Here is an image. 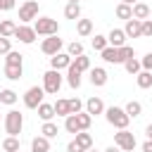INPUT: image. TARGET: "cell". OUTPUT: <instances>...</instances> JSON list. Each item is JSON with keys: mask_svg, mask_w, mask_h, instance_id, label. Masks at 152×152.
Returning a JSON list of instances; mask_svg holds the SVG:
<instances>
[{"mask_svg": "<svg viewBox=\"0 0 152 152\" xmlns=\"http://www.w3.org/2000/svg\"><path fill=\"white\" fill-rule=\"evenodd\" d=\"M104 119H107V124L114 126L116 131H119V128H128V124H131V116L124 112V107H116V104L104 107Z\"/></svg>", "mask_w": 152, "mask_h": 152, "instance_id": "obj_1", "label": "cell"}, {"mask_svg": "<svg viewBox=\"0 0 152 152\" xmlns=\"http://www.w3.org/2000/svg\"><path fill=\"white\" fill-rule=\"evenodd\" d=\"M2 126H5V133L7 135H19L21 128H24V114L17 112V109H10L2 116Z\"/></svg>", "mask_w": 152, "mask_h": 152, "instance_id": "obj_2", "label": "cell"}, {"mask_svg": "<svg viewBox=\"0 0 152 152\" xmlns=\"http://www.w3.org/2000/svg\"><path fill=\"white\" fill-rule=\"evenodd\" d=\"M33 31L38 33V36H57L59 33V24H57V19H52V17H36L33 19Z\"/></svg>", "mask_w": 152, "mask_h": 152, "instance_id": "obj_3", "label": "cell"}, {"mask_svg": "<svg viewBox=\"0 0 152 152\" xmlns=\"http://www.w3.org/2000/svg\"><path fill=\"white\" fill-rule=\"evenodd\" d=\"M62 83H64V76L57 71V69H48L43 74V90L48 95H57L62 90Z\"/></svg>", "mask_w": 152, "mask_h": 152, "instance_id": "obj_4", "label": "cell"}, {"mask_svg": "<svg viewBox=\"0 0 152 152\" xmlns=\"http://www.w3.org/2000/svg\"><path fill=\"white\" fill-rule=\"evenodd\" d=\"M114 145L121 150V152H133L135 150V135L128 131V128H119L116 133H114Z\"/></svg>", "mask_w": 152, "mask_h": 152, "instance_id": "obj_5", "label": "cell"}, {"mask_svg": "<svg viewBox=\"0 0 152 152\" xmlns=\"http://www.w3.org/2000/svg\"><path fill=\"white\" fill-rule=\"evenodd\" d=\"M43 97H45L43 86H31V88L24 93V107H26V109H36V107L43 102Z\"/></svg>", "mask_w": 152, "mask_h": 152, "instance_id": "obj_6", "label": "cell"}, {"mask_svg": "<svg viewBox=\"0 0 152 152\" xmlns=\"http://www.w3.org/2000/svg\"><path fill=\"white\" fill-rule=\"evenodd\" d=\"M62 48H64V40H62L59 36H45V38H43V43H40V52H43V55H48V57H52V55L62 52Z\"/></svg>", "mask_w": 152, "mask_h": 152, "instance_id": "obj_7", "label": "cell"}, {"mask_svg": "<svg viewBox=\"0 0 152 152\" xmlns=\"http://www.w3.org/2000/svg\"><path fill=\"white\" fill-rule=\"evenodd\" d=\"M14 38H17L19 43H24V45H33V43H36V38H38V33H36V31H33V26H28V24H17Z\"/></svg>", "mask_w": 152, "mask_h": 152, "instance_id": "obj_8", "label": "cell"}, {"mask_svg": "<svg viewBox=\"0 0 152 152\" xmlns=\"http://www.w3.org/2000/svg\"><path fill=\"white\" fill-rule=\"evenodd\" d=\"M38 17V2L36 0H26L21 7H19V21L21 24H28Z\"/></svg>", "mask_w": 152, "mask_h": 152, "instance_id": "obj_9", "label": "cell"}, {"mask_svg": "<svg viewBox=\"0 0 152 152\" xmlns=\"http://www.w3.org/2000/svg\"><path fill=\"white\" fill-rule=\"evenodd\" d=\"M124 33L126 38H142V21L140 19H126V26H124Z\"/></svg>", "mask_w": 152, "mask_h": 152, "instance_id": "obj_10", "label": "cell"}, {"mask_svg": "<svg viewBox=\"0 0 152 152\" xmlns=\"http://www.w3.org/2000/svg\"><path fill=\"white\" fill-rule=\"evenodd\" d=\"M83 107H86V112L90 114V116H100V114H104V102H102V97H88L86 102H83Z\"/></svg>", "mask_w": 152, "mask_h": 152, "instance_id": "obj_11", "label": "cell"}, {"mask_svg": "<svg viewBox=\"0 0 152 152\" xmlns=\"http://www.w3.org/2000/svg\"><path fill=\"white\" fill-rule=\"evenodd\" d=\"M71 55L69 52H57V55H52L50 57V69H57V71H62V69H66L69 64H71Z\"/></svg>", "mask_w": 152, "mask_h": 152, "instance_id": "obj_12", "label": "cell"}, {"mask_svg": "<svg viewBox=\"0 0 152 152\" xmlns=\"http://www.w3.org/2000/svg\"><path fill=\"white\" fill-rule=\"evenodd\" d=\"M107 81H109V74H107L104 66H95V69H90V83H93L95 88L107 86Z\"/></svg>", "mask_w": 152, "mask_h": 152, "instance_id": "obj_13", "label": "cell"}, {"mask_svg": "<svg viewBox=\"0 0 152 152\" xmlns=\"http://www.w3.org/2000/svg\"><path fill=\"white\" fill-rule=\"evenodd\" d=\"M131 10H133V19H140V21H142V19H150V17H152L150 5H147V2H140V0H138L135 5H131Z\"/></svg>", "mask_w": 152, "mask_h": 152, "instance_id": "obj_14", "label": "cell"}, {"mask_svg": "<svg viewBox=\"0 0 152 152\" xmlns=\"http://www.w3.org/2000/svg\"><path fill=\"white\" fill-rule=\"evenodd\" d=\"M107 43H109L112 48L126 45V33H124V28H112V31L107 33Z\"/></svg>", "mask_w": 152, "mask_h": 152, "instance_id": "obj_15", "label": "cell"}, {"mask_svg": "<svg viewBox=\"0 0 152 152\" xmlns=\"http://www.w3.org/2000/svg\"><path fill=\"white\" fill-rule=\"evenodd\" d=\"M81 81H83V78H81V71L69 64V66H66V83H69V88L78 90V88H81Z\"/></svg>", "mask_w": 152, "mask_h": 152, "instance_id": "obj_16", "label": "cell"}, {"mask_svg": "<svg viewBox=\"0 0 152 152\" xmlns=\"http://www.w3.org/2000/svg\"><path fill=\"white\" fill-rule=\"evenodd\" d=\"M36 112H38V116L43 119V121H52L57 114H55V107L50 104V102H40L38 107H36Z\"/></svg>", "mask_w": 152, "mask_h": 152, "instance_id": "obj_17", "label": "cell"}, {"mask_svg": "<svg viewBox=\"0 0 152 152\" xmlns=\"http://www.w3.org/2000/svg\"><path fill=\"white\" fill-rule=\"evenodd\" d=\"M135 83H138V88H140V90H147V88H152V71H145V69H140V71L135 74Z\"/></svg>", "mask_w": 152, "mask_h": 152, "instance_id": "obj_18", "label": "cell"}, {"mask_svg": "<svg viewBox=\"0 0 152 152\" xmlns=\"http://www.w3.org/2000/svg\"><path fill=\"white\" fill-rule=\"evenodd\" d=\"M102 59L107 62V64H121V59H119V48H112V45H107L102 52Z\"/></svg>", "mask_w": 152, "mask_h": 152, "instance_id": "obj_19", "label": "cell"}, {"mask_svg": "<svg viewBox=\"0 0 152 152\" xmlns=\"http://www.w3.org/2000/svg\"><path fill=\"white\" fill-rule=\"evenodd\" d=\"M2 74H5V78H10V81H19L21 74H24V66H19V64H5Z\"/></svg>", "mask_w": 152, "mask_h": 152, "instance_id": "obj_20", "label": "cell"}, {"mask_svg": "<svg viewBox=\"0 0 152 152\" xmlns=\"http://www.w3.org/2000/svg\"><path fill=\"white\" fill-rule=\"evenodd\" d=\"M40 135H45L48 140H52V138L59 135V126H57L55 121H43V126H40Z\"/></svg>", "mask_w": 152, "mask_h": 152, "instance_id": "obj_21", "label": "cell"}, {"mask_svg": "<svg viewBox=\"0 0 152 152\" xmlns=\"http://www.w3.org/2000/svg\"><path fill=\"white\" fill-rule=\"evenodd\" d=\"M31 152H50V140L45 135H36L31 140Z\"/></svg>", "mask_w": 152, "mask_h": 152, "instance_id": "obj_22", "label": "cell"}, {"mask_svg": "<svg viewBox=\"0 0 152 152\" xmlns=\"http://www.w3.org/2000/svg\"><path fill=\"white\" fill-rule=\"evenodd\" d=\"M76 33L81 38H88L93 33V21L90 19H76Z\"/></svg>", "mask_w": 152, "mask_h": 152, "instance_id": "obj_23", "label": "cell"}, {"mask_svg": "<svg viewBox=\"0 0 152 152\" xmlns=\"http://www.w3.org/2000/svg\"><path fill=\"white\" fill-rule=\"evenodd\" d=\"M71 66H74V69H78L81 74H83V71H90V57L83 52V55H78V57H74V59H71Z\"/></svg>", "mask_w": 152, "mask_h": 152, "instance_id": "obj_24", "label": "cell"}, {"mask_svg": "<svg viewBox=\"0 0 152 152\" xmlns=\"http://www.w3.org/2000/svg\"><path fill=\"white\" fill-rule=\"evenodd\" d=\"M17 100H19V93H14L12 88H2V90H0V104H7V107H12Z\"/></svg>", "mask_w": 152, "mask_h": 152, "instance_id": "obj_25", "label": "cell"}, {"mask_svg": "<svg viewBox=\"0 0 152 152\" xmlns=\"http://www.w3.org/2000/svg\"><path fill=\"white\" fill-rule=\"evenodd\" d=\"M14 31H17V24L12 19H2L0 21V36L2 38H14Z\"/></svg>", "mask_w": 152, "mask_h": 152, "instance_id": "obj_26", "label": "cell"}, {"mask_svg": "<svg viewBox=\"0 0 152 152\" xmlns=\"http://www.w3.org/2000/svg\"><path fill=\"white\" fill-rule=\"evenodd\" d=\"M64 17L71 19V21L81 19V5H78V2H66V7H64Z\"/></svg>", "mask_w": 152, "mask_h": 152, "instance_id": "obj_27", "label": "cell"}, {"mask_svg": "<svg viewBox=\"0 0 152 152\" xmlns=\"http://www.w3.org/2000/svg\"><path fill=\"white\" fill-rule=\"evenodd\" d=\"M124 112L131 116V119H138L140 114H142V104L138 102V100H131V102H126V107H124Z\"/></svg>", "mask_w": 152, "mask_h": 152, "instance_id": "obj_28", "label": "cell"}, {"mask_svg": "<svg viewBox=\"0 0 152 152\" xmlns=\"http://www.w3.org/2000/svg\"><path fill=\"white\" fill-rule=\"evenodd\" d=\"M74 140H76L83 150H90V147H93V135H90L88 131H78V133L74 135Z\"/></svg>", "mask_w": 152, "mask_h": 152, "instance_id": "obj_29", "label": "cell"}, {"mask_svg": "<svg viewBox=\"0 0 152 152\" xmlns=\"http://www.w3.org/2000/svg\"><path fill=\"white\" fill-rule=\"evenodd\" d=\"M19 135H7L5 140H2V150L5 152H19Z\"/></svg>", "mask_w": 152, "mask_h": 152, "instance_id": "obj_30", "label": "cell"}, {"mask_svg": "<svg viewBox=\"0 0 152 152\" xmlns=\"http://www.w3.org/2000/svg\"><path fill=\"white\" fill-rule=\"evenodd\" d=\"M114 14H116L119 19H124V21H126V19H131V17H133V10H131V5H126V2H119V5L114 7Z\"/></svg>", "mask_w": 152, "mask_h": 152, "instance_id": "obj_31", "label": "cell"}, {"mask_svg": "<svg viewBox=\"0 0 152 152\" xmlns=\"http://www.w3.org/2000/svg\"><path fill=\"white\" fill-rule=\"evenodd\" d=\"M64 131H66V133H74V135L81 131V126H78V121H76V114L64 116Z\"/></svg>", "mask_w": 152, "mask_h": 152, "instance_id": "obj_32", "label": "cell"}, {"mask_svg": "<svg viewBox=\"0 0 152 152\" xmlns=\"http://www.w3.org/2000/svg\"><path fill=\"white\" fill-rule=\"evenodd\" d=\"M5 64H19V66H24V55L17 52V50H10L5 55Z\"/></svg>", "mask_w": 152, "mask_h": 152, "instance_id": "obj_33", "label": "cell"}, {"mask_svg": "<svg viewBox=\"0 0 152 152\" xmlns=\"http://www.w3.org/2000/svg\"><path fill=\"white\" fill-rule=\"evenodd\" d=\"M52 107H55V114H57V116H69V100L59 97Z\"/></svg>", "mask_w": 152, "mask_h": 152, "instance_id": "obj_34", "label": "cell"}, {"mask_svg": "<svg viewBox=\"0 0 152 152\" xmlns=\"http://www.w3.org/2000/svg\"><path fill=\"white\" fill-rule=\"evenodd\" d=\"M124 69H126V71H128L131 76H135V74H138V71H140L142 66H140V59L131 57V59H126V62H124Z\"/></svg>", "mask_w": 152, "mask_h": 152, "instance_id": "obj_35", "label": "cell"}, {"mask_svg": "<svg viewBox=\"0 0 152 152\" xmlns=\"http://www.w3.org/2000/svg\"><path fill=\"white\" fill-rule=\"evenodd\" d=\"M76 121H78L81 131H88V128H90V124H93V116H90L88 112H78V114H76Z\"/></svg>", "mask_w": 152, "mask_h": 152, "instance_id": "obj_36", "label": "cell"}, {"mask_svg": "<svg viewBox=\"0 0 152 152\" xmlns=\"http://www.w3.org/2000/svg\"><path fill=\"white\" fill-rule=\"evenodd\" d=\"M66 52H69L71 57H78V55H83L86 50H83V43H81V40H71V43L66 45Z\"/></svg>", "mask_w": 152, "mask_h": 152, "instance_id": "obj_37", "label": "cell"}, {"mask_svg": "<svg viewBox=\"0 0 152 152\" xmlns=\"http://www.w3.org/2000/svg\"><path fill=\"white\" fill-rule=\"evenodd\" d=\"M107 45H109V43H107V36H102V33H95V38H93V50L102 52Z\"/></svg>", "mask_w": 152, "mask_h": 152, "instance_id": "obj_38", "label": "cell"}, {"mask_svg": "<svg viewBox=\"0 0 152 152\" xmlns=\"http://www.w3.org/2000/svg\"><path fill=\"white\" fill-rule=\"evenodd\" d=\"M131 57H135V50H133L131 45H121V48H119V59H121V64H124L126 59H131Z\"/></svg>", "mask_w": 152, "mask_h": 152, "instance_id": "obj_39", "label": "cell"}, {"mask_svg": "<svg viewBox=\"0 0 152 152\" xmlns=\"http://www.w3.org/2000/svg\"><path fill=\"white\" fill-rule=\"evenodd\" d=\"M78 112H83V102L78 97H71L69 100V114H78Z\"/></svg>", "mask_w": 152, "mask_h": 152, "instance_id": "obj_40", "label": "cell"}, {"mask_svg": "<svg viewBox=\"0 0 152 152\" xmlns=\"http://www.w3.org/2000/svg\"><path fill=\"white\" fill-rule=\"evenodd\" d=\"M140 66H142L145 71H152V50H150V52H145V57L140 59Z\"/></svg>", "mask_w": 152, "mask_h": 152, "instance_id": "obj_41", "label": "cell"}, {"mask_svg": "<svg viewBox=\"0 0 152 152\" xmlns=\"http://www.w3.org/2000/svg\"><path fill=\"white\" fill-rule=\"evenodd\" d=\"M142 38H152V19H142Z\"/></svg>", "mask_w": 152, "mask_h": 152, "instance_id": "obj_42", "label": "cell"}, {"mask_svg": "<svg viewBox=\"0 0 152 152\" xmlns=\"http://www.w3.org/2000/svg\"><path fill=\"white\" fill-rule=\"evenodd\" d=\"M10 50H12V40H10V38H2V36H0V55H7Z\"/></svg>", "mask_w": 152, "mask_h": 152, "instance_id": "obj_43", "label": "cell"}, {"mask_svg": "<svg viewBox=\"0 0 152 152\" xmlns=\"http://www.w3.org/2000/svg\"><path fill=\"white\" fill-rule=\"evenodd\" d=\"M14 5H17V0H0V10H2V12L14 10Z\"/></svg>", "mask_w": 152, "mask_h": 152, "instance_id": "obj_44", "label": "cell"}, {"mask_svg": "<svg viewBox=\"0 0 152 152\" xmlns=\"http://www.w3.org/2000/svg\"><path fill=\"white\" fill-rule=\"evenodd\" d=\"M66 152H86V150H83V147H81L76 140H71V142L66 145Z\"/></svg>", "mask_w": 152, "mask_h": 152, "instance_id": "obj_45", "label": "cell"}, {"mask_svg": "<svg viewBox=\"0 0 152 152\" xmlns=\"http://www.w3.org/2000/svg\"><path fill=\"white\" fill-rule=\"evenodd\" d=\"M142 152H152V140H150V138L142 142Z\"/></svg>", "mask_w": 152, "mask_h": 152, "instance_id": "obj_46", "label": "cell"}, {"mask_svg": "<svg viewBox=\"0 0 152 152\" xmlns=\"http://www.w3.org/2000/svg\"><path fill=\"white\" fill-rule=\"evenodd\" d=\"M145 135L152 140V124H147V126H145Z\"/></svg>", "mask_w": 152, "mask_h": 152, "instance_id": "obj_47", "label": "cell"}, {"mask_svg": "<svg viewBox=\"0 0 152 152\" xmlns=\"http://www.w3.org/2000/svg\"><path fill=\"white\" fill-rule=\"evenodd\" d=\"M104 152H121V150H119V147H116V145H109V147H107V150H104Z\"/></svg>", "mask_w": 152, "mask_h": 152, "instance_id": "obj_48", "label": "cell"}, {"mask_svg": "<svg viewBox=\"0 0 152 152\" xmlns=\"http://www.w3.org/2000/svg\"><path fill=\"white\" fill-rule=\"evenodd\" d=\"M121 2H126V5H135L138 0H121Z\"/></svg>", "mask_w": 152, "mask_h": 152, "instance_id": "obj_49", "label": "cell"}, {"mask_svg": "<svg viewBox=\"0 0 152 152\" xmlns=\"http://www.w3.org/2000/svg\"><path fill=\"white\" fill-rule=\"evenodd\" d=\"M86 152H100V150H93V147H90V150H86Z\"/></svg>", "mask_w": 152, "mask_h": 152, "instance_id": "obj_50", "label": "cell"}, {"mask_svg": "<svg viewBox=\"0 0 152 152\" xmlns=\"http://www.w3.org/2000/svg\"><path fill=\"white\" fill-rule=\"evenodd\" d=\"M66 2H78V0H66Z\"/></svg>", "mask_w": 152, "mask_h": 152, "instance_id": "obj_51", "label": "cell"}, {"mask_svg": "<svg viewBox=\"0 0 152 152\" xmlns=\"http://www.w3.org/2000/svg\"><path fill=\"white\" fill-rule=\"evenodd\" d=\"M0 124H2V114H0Z\"/></svg>", "mask_w": 152, "mask_h": 152, "instance_id": "obj_52", "label": "cell"}]
</instances>
